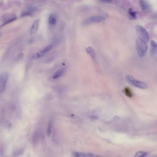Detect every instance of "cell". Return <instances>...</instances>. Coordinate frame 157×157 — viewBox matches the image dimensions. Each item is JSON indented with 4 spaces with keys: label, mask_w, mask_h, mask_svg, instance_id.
Here are the masks:
<instances>
[{
    "label": "cell",
    "mask_w": 157,
    "mask_h": 157,
    "mask_svg": "<svg viewBox=\"0 0 157 157\" xmlns=\"http://www.w3.org/2000/svg\"><path fill=\"white\" fill-rule=\"evenodd\" d=\"M57 15L55 13H50L48 17V22L51 26H53L57 22Z\"/></svg>",
    "instance_id": "obj_12"
},
{
    "label": "cell",
    "mask_w": 157,
    "mask_h": 157,
    "mask_svg": "<svg viewBox=\"0 0 157 157\" xmlns=\"http://www.w3.org/2000/svg\"><path fill=\"white\" fill-rule=\"evenodd\" d=\"M39 19H36L32 24L30 29V33L32 34H35L38 31L39 24Z\"/></svg>",
    "instance_id": "obj_10"
},
{
    "label": "cell",
    "mask_w": 157,
    "mask_h": 157,
    "mask_svg": "<svg viewBox=\"0 0 157 157\" xmlns=\"http://www.w3.org/2000/svg\"><path fill=\"white\" fill-rule=\"evenodd\" d=\"M140 5L142 11L145 13L150 12L152 9L151 5L148 1H140Z\"/></svg>",
    "instance_id": "obj_7"
},
{
    "label": "cell",
    "mask_w": 157,
    "mask_h": 157,
    "mask_svg": "<svg viewBox=\"0 0 157 157\" xmlns=\"http://www.w3.org/2000/svg\"><path fill=\"white\" fill-rule=\"evenodd\" d=\"M124 93H125V94L127 97H129V98H131L133 96V93L131 90V89H129V88H128V87H126L124 88Z\"/></svg>",
    "instance_id": "obj_17"
},
{
    "label": "cell",
    "mask_w": 157,
    "mask_h": 157,
    "mask_svg": "<svg viewBox=\"0 0 157 157\" xmlns=\"http://www.w3.org/2000/svg\"><path fill=\"white\" fill-rule=\"evenodd\" d=\"M9 75L7 73H1L0 76V92L3 93L6 88Z\"/></svg>",
    "instance_id": "obj_6"
},
{
    "label": "cell",
    "mask_w": 157,
    "mask_h": 157,
    "mask_svg": "<svg viewBox=\"0 0 157 157\" xmlns=\"http://www.w3.org/2000/svg\"><path fill=\"white\" fill-rule=\"evenodd\" d=\"M126 81L129 84L136 87L137 88L145 90L148 88V86L146 83L141 81L137 80L133 77L130 75H127L126 77Z\"/></svg>",
    "instance_id": "obj_3"
},
{
    "label": "cell",
    "mask_w": 157,
    "mask_h": 157,
    "mask_svg": "<svg viewBox=\"0 0 157 157\" xmlns=\"http://www.w3.org/2000/svg\"><path fill=\"white\" fill-rule=\"evenodd\" d=\"M148 155V152H145L143 151H139L136 153L134 157H146Z\"/></svg>",
    "instance_id": "obj_19"
},
{
    "label": "cell",
    "mask_w": 157,
    "mask_h": 157,
    "mask_svg": "<svg viewBox=\"0 0 157 157\" xmlns=\"http://www.w3.org/2000/svg\"><path fill=\"white\" fill-rule=\"evenodd\" d=\"M73 157H88V154L79 152H73Z\"/></svg>",
    "instance_id": "obj_18"
},
{
    "label": "cell",
    "mask_w": 157,
    "mask_h": 157,
    "mask_svg": "<svg viewBox=\"0 0 157 157\" xmlns=\"http://www.w3.org/2000/svg\"><path fill=\"white\" fill-rule=\"evenodd\" d=\"M23 57H24V55L23 53H21L18 55L17 57V60H18V61H20L21 59H23Z\"/></svg>",
    "instance_id": "obj_20"
},
{
    "label": "cell",
    "mask_w": 157,
    "mask_h": 157,
    "mask_svg": "<svg viewBox=\"0 0 157 157\" xmlns=\"http://www.w3.org/2000/svg\"><path fill=\"white\" fill-rule=\"evenodd\" d=\"M135 45L137 53L139 56L144 57L146 55L148 51V46L147 43L137 38L136 40Z\"/></svg>",
    "instance_id": "obj_1"
},
{
    "label": "cell",
    "mask_w": 157,
    "mask_h": 157,
    "mask_svg": "<svg viewBox=\"0 0 157 157\" xmlns=\"http://www.w3.org/2000/svg\"><path fill=\"white\" fill-rule=\"evenodd\" d=\"M128 13L129 16L132 19H135L137 18V12L133 9L130 8L128 10Z\"/></svg>",
    "instance_id": "obj_16"
},
{
    "label": "cell",
    "mask_w": 157,
    "mask_h": 157,
    "mask_svg": "<svg viewBox=\"0 0 157 157\" xmlns=\"http://www.w3.org/2000/svg\"><path fill=\"white\" fill-rule=\"evenodd\" d=\"M17 18L16 15L13 13H7L3 15L2 17V24L1 27L8 24L9 23L13 22Z\"/></svg>",
    "instance_id": "obj_5"
},
{
    "label": "cell",
    "mask_w": 157,
    "mask_h": 157,
    "mask_svg": "<svg viewBox=\"0 0 157 157\" xmlns=\"http://www.w3.org/2000/svg\"><path fill=\"white\" fill-rule=\"evenodd\" d=\"M34 11V7H30L26 11H24L21 14V16H29L32 15Z\"/></svg>",
    "instance_id": "obj_15"
},
{
    "label": "cell",
    "mask_w": 157,
    "mask_h": 157,
    "mask_svg": "<svg viewBox=\"0 0 157 157\" xmlns=\"http://www.w3.org/2000/svg\"><path fill=\"white\" fill-rule=\"evenodd\" d=\"M53 47V44H50V45H47V46H46V47L44 48V49H42V50L40 51V52H38V53H37V56L39 59L42 58L47 53L52 50Z\"/></svg>",
    "instance_id": "obj_8"
},
{
    "label": "cell",
    "mask_w": 157,
    "mask_h": 157,
    "mask_svg": "<svg viewBox=\"0 0 157 157\" xmlns=\"http://www.w3.org/2000/svg\"><path fill=\"white\" fill-rule=\"evenodd\" d=\"M86 51L87 53H88V55H90L93 59H94L96 58V52H95L94 50L92 47H87L86 48Z\"/></svg>",
    "instance_id": "obj_13"
},
{
    "label": "cell",
    "mask_w": 157,
    "mask_h": 157,
    "mask_svg": "<svg viewBox=\"0 0 157 157\" xmlns=\"http://www.w3.org/2000/svg\"><path fill=\"white\" fill-rule=\"evenodd\" d=\"M52 127H53V121L50 120L48 122L47 125V135L48 137H49L52 133Z\"/></svg>",
    "instance_id": "obj_14"
},
{
    "label": "cell",
    "mask_w": 157,
    "mask_h": 157,
    "mask_svg": "<svg viewBox=\"0 0 157 157\" xmlns=\"http://www.w3.org/2000/svg\"><path fill=\"white\" fill-rule=\"evenodd\" d=\"M105 20V18L104 17L100 15H96L89 17L88 18L85 19L82 22L83 26H87L88 24L93 23H98L103 22Z\"/></svg>",
    "instance_id": "obj_4"
},
{
    "label": "cell",
    "mask_w": 157,
    "mask_h": 157,
    "mask_svg": "<svg viewBox=\"0 0 157 157\" xmlns=\"http://www.w3.org/2000/svg\"><path fill=\"white\" fill-rule=\"evenodd\" d=\"M102 2L104 3H111L112 1H103Z\"/></svg>",
    "instance_id": "obj_21"
},
{
    "label": "cell",
    "mask_w": 157,
    "mask_h": 157,
    "mask_svg": "<svg viewBox=\"0 0 157 157\" xmlns=\"http://www.w3.org/2000/svg\"><path fill=\"white\" fill-rule=\"evenodd\" d=\"M65 71H66V69L65 68H62L61 69H59L55 73V74H53V76L52 77L54 79L59 78L64 74Z\"/></svg>",
    "instance_id": "obj_11"
},
{
    "label": "cell",
    "mask_w": 157,
    "mask_h": 157,
    "mask_svg": "<svg viewBox=\"0 0 157 157\" xmlns=\"http://www.w3.org/2000/svg\"><path fill=\"white\" fill-rule=\"evenodd\" d=\"M135 29L137 38L148 43L149 41V36L146 29L140 25L136 26Z\"/></svg>",
    "instance_id": "obj_2"
},
{
    "label": "cell",
    "mask_w": 157,
    "mask_h": 157,
    "mask_svg": "<svg viewBox=\"0 0 157 157\" xmlns=\"http://www.w3.org/2000/svg\"><path fill=\"white\" fill-rule=\"evenodd\" d=\"M150 53L152 56L157 55V44L154 40L150 42Z\"/></svg>",
    "instance_id": "obj_9"
}]
</instances>
